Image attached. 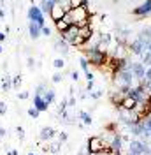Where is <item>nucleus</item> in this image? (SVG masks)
I'll return each instance as SVG.
<instances>
[{
	"label": "nucleus",
	"instance_id": "nucleus-1",
	"mask_svg": "<svg viewBox=\"0 0 151 155\" xmlns=\"http://www.w3.org/2000/svg\"><path fill=\"white\" fill-rule=\"evenodd\" d=\"M67 14L72 18V23H74L76 27H79V28L92 25V23H90V12H88V7H86V5H81V7H74V9L69 11Z\"/></svg>",
	"mask_w": 151,
	"mask_h": 155
},
{
	"label": "nucleus",
	"instance_id": "nucleus-2",
	"mask_svg": "<svg viewBox=\"0 0 151 155\" xmlns=\"http://www.w3.org/2000/svg\"><path fill=\"white\" fill-rule=\"evenodd\" d=\"M125 155H151V146L142 139H130Z\"/></svg>",
	"mask_w": 151,
	"mask_h": 155
},
{
	"label": "nucleus",
	"instance_id": "nucleus-3",
	"mask_svg": "<svg viewBox=\"0 0 151 155\" xmlns=\"http://www.w3.org/2000/svg\"><path fill=\"white\" fill-rule=\"evenodd\" d=\"M107 53L105 51H100V49L97 48H90V49H85V58L92 64V65H95V67H100V65H104L105 60H107Z\"/></svg>",
	"mask_w": 151,
	"mask_h": 155
},
{
	"label": "nucleus",
	"instance_id": "nucleus-4",
	"mask_svg": "<svg viewBox=\"0 0 151 155\" xmlns=\"http://www.w3.org/2000/svg\"><path fill=\"white\" fill-rule=\"evenodd\" d=\"M105 146H107V145H105V141L102 139V136H92V137L88 139V143H86V148H88L90 155L104 153Z\"/></svg>",
	"mask_w": 151,
	"mask_h": 155
},
{
	"label": "nucleus",
	"instance_id": "nucleus-5",
	"mask_svg": "<svg viewBox=\"0 0 151 155\" xmlns=\"http://www.w3.org/2000/svg\"><path fill=\"white\" fill-rule=\"evenodd\" d=\"M93 37V28H92V25H88V27H83V28H79V34H77V39H76L74 46H85L88 44L90 41Z\"/></svg>",
	"mask_w": 151,
	"mask_h": 155
},
{
	"label": "nucleus",
	"instance_id": "nucleus-6",
	"mask_svg": "<svg viewBox=\"0 0 151 155\" xmlns=\"http://www.w3.org/2000/svg\"><path fill=\"white\" fill-rule=\"evenodd\" d=\"M77 34H79V27H76V25H70V27H69L65 32H62L60 35H62V39L65 41L69 46H74L76 39H77Z\"/></svg>",
	"mask_w": 151,
	"mask_h": 155
},
{
	"label": "nucleus",
	"instance_id": "nucleus-7",
	"mask_svg": "<svg viewBox=\"0 0 151 155\" xmlns=\"http://www.w3.org/2000/svg\"><path fill=\"white\" fill-rule=\"evenodd\" d=\"M28 19H30V21H35V23H39L40 27H44V25H46L44 14H42L40 7H37V5H32V7L28 9Z\"/></svg>",
	"mask_w": 151,
	"mask_h": 155
},
{
	"label": "nucleus",
	"instance_id": "nucleus-8",
	"mask_svg": "<svg viewBox=\"0 0 151 155\" xmlns=\"http://www.w3.org/2000/svg\"><path fill=\"white\" fill-rule=\"evenodd\" d=\"M127 67L132 71V74L137 78L139 81H142V79H144V74H146V65H144L142 62H132V64H128Z\"/></svg>",
	"mask_w": 151,
	"mask_h": 155
},
{
	"label": "nucleus",
	"instance_id": "nucleus-9",
	"mask_svg": "<svg viewBox=\"0 0 151 155\" xmlns=\"http://www.w3.org/2000/svg\"><path fill=\"white\" fill-rule=\"evenodd\" d=\"M132 14L137 16V18H146L148 14H151V0H146V2H142L141 5H137L132 11Z\"/></svg>",
	"mask_w": 151,
	"mask_h": 155
},
{
	"label": "nucleus",
	"instance_id": "nucleus-10",
	"mask_svg": "<svg viewBox=\"0 0 151 155\" xmlns=\"http://www.w3.org/2000/svg\"><path fill=\"white\" fill-rule=\"evenodd\" d=\"M65 14H67V12H65L63 9H62V5H58L56 2H55V5L51 7V11H49V18L53 19L55 23H56V21H60V19L65 16Z\"/></svg>",
	"mask_w": 151,
	"mask_h": 155
},
{
	"label": "nucleus",
	"instance_id": "nucleus-11",
	"mask_svg": "<svg viewBox=\"0 0 151 155\" xmlns=\"http://www.w3.org/2000/svg\"><path fill=\"white\" fill-rule=\"evenodd\" d=\"M56 136V130L53 127H42L39 132V141H51Z\"/></svg>",
	"mask_w": 151,
	"mask_h": 155
},
{
	"label": "nucleus",
	"instance_id": "nucleus-12",
	"mask_svg": "<svg viewBox=\"0 0 151 155\" xmlns=\"http://www.w3.org/2000/svg\"><path fill=\"white\" fill-rule=\"evenodd\" d=\"M55 25H56V30L60 32V34H62V32H65V30L69 28L70 25H74V23H72V18H70L69 14H65V16L60 19V21H56Z\"/></svg>",
	"mask_w": 151,
	"mask_h": 155
},
{
	"label": "nucleus",
	"instance_id": "nucleus-13",
	"mask_svg": "<svg viewBox=\"0 0 151 155\" xmlns=\"http://www.w3.org/2000/svg\"><path fill=\"white\" fill-rule=\"evenodd\" d=\"M34 107H37L40 113H42V111H47V107H49V104H47L46 101L42 99V95L37 94V92H35V95H34Z\"/></svg>",
	"mask_w": 151,
	"mask_h": 155
},
{
	"label": "nucleus",
	"instance_id": "nucleus-14",
	"mask_svg": "<svg viewBox=\"0 0 151 155\" xmlns=\"http://www.w3.org/2000/svg\"><path fill=\"white\" fill-rule=\"evenodd\" d=\"M135 104H137V101H135L133 97L125 95L123 97V101H121V104H120V107H121V109H128V111H132L133 107H135Z\"/></svg>",
	"mask_w": 151,
	"mask_h": 155
},
{
	"label": "nucleus",
	"instance_id": "nucleus-15",
	"mask_svg": "<svg viewBox=\"0 0 151 155\" xmlns=\"http://www.w3.org/2000/svg\"><path fill=\"white\" fill-rule=\"evenodd\" d=\"M137 39L144 44V49H146L148 46H149V42H151V30H148V28L141 30V32H139V35H137Z\"/></svg>",
	"mask_w": 151,
	"mask_h": 155
},
{
	"label": "nucleus",
	"instance_id": "nucleus-16",
	"mask_svg": "<svg viewBox=\"0 0 151 155\" xmlns=\"http://www.w3.org/2000/svg\"><path fill=\"white\" fill-rule=\"evenodd\" d=\"M28 32L32 39H39L40 37V25L35 23V21H30L28 23Z\"/></svg>",
	"mask_w": 151,
	"mask_h": 155
},
{
	"label": "nucleus",
	"instance_id": "nucleus-17",
	"mask_svg": "<svg viewBox=\"0 0 151 155\" xmlns=\"http://www.w3.org/2000/svg\"><path fill=\"white\" fill-rule=\"evenodd\" d=\"M55 51L62 53V55H67V53H69V44H67V42H65L62 37H60L56 42H55Z\"/></svg>",
	"mask_w": 151,
	"mask_h": 155
},
{
	"label": "nucleus",
	"instance_id": "nucleus-18",
	"mask_svg": "<svg viewBox=\"0 0 151 155\" xmlns=\"http://www.w3.org/2000/svg\"><path fill=\"white\" fill-rule=\"evenodd\" d=\"M130 51H132L133 55H142V51H144V44H142L139 39H135V41H132V44H130Z\"/></svg>",
	"mask_w": 151,
	"mask_h": 155
},
{
	"label": "nucleus",
	"instance_id": "nucleus-19",
	"mask_svg": "<svg viewBox=\"0 0 151 155\" xmlns=\"http://www.w3.org/2000/svg\"><path fill=\"white\" fill-rule=\"evenodd\" d=\"M123 97H125V94L118 90V92H113V94L109 95V99H111V102H113V106L120 107V104H121V101H123Z\"/></svg>",
	"mask_w": 151,
	"mask_h": 155
},
{
	"label": "nucleus",
	"instance_id": "nucleus-20",
	"mask_svg": "<svg viewBox=\"0 0 151 155\" xmlns=\"http://www.w3.org/2000/svg\"><path fill=\"white\" fill-rule=\"evenodd\" d=\"M53 5H55V0H42V4H40V11H42V14H49V11H51Z\"/></svg>",
	"mask_w": 151,
	"mask_h": 155
},
{
	"label": "nucleus",
	"instance_id": "nucleus-21",
	"mask_svg": "<svg viewBox=\"0 0 151 155\" xmlns=\"http://www.w3.org/2000/svg\"><path fill=\"white\" fill-rule=\"evenodd\" d=\"M11 88H12V78L7 74V76H4V79H2V90L4 92H9Z\"/></svg>",
	"mask_w": 151,
	"mask_h": 155
},
{
	"label": "nucleus",
	"instance_id": "nucleus-22",
	"mask_svg": "<svg viewBox=\"0 0 151 155\" xmlns=\"http://www.w3.org/2000/svg\"><path fill=\"white\" fill-rule=\"evenodd\" d=\"M60 148H62V141H53V139H51V141H49V150H47V152H51V153H58V152H60Z\"/></svg>",
	"mask_w": 151,
	"mask_h": 155
},
{
	"label": "nucleus",
	"instance_id": "nucleus-23",
	"mask_svg": "<svg viewBox=\"0 0 151 155\" xmlns=\"http://www.w3.org/2000/svg\"><path fill=\"white\" fill-rule=\"evenodd\" d=\"M58 5H62V9L65 11V12H69V11L72 9V4H70V0H55Z\"/></svg>",
	"mask_w": 151,
	"mask_h": 155
},
{
	"label": "nucleus",
	"instance_id": "nucleus-24",
	"mask_svg": "<svg viewBox=\"0 0 151 155\" xmlns=\"http://www.w3.org/2000/svg\"><path fill=\"white\" fill-rule=\"evenodd\" d=\"M79 118L83 120L85 125H92V122H93V120H92V115H88L86 111H81V113H79Z\"/></svg>",
	"mask_w": 151,
	"mask_h": 155
},
{
	"label": "nucleus",
	"instance_id": "nucleus-25",
	"mask_svg": "<svg viewBox=\"0 0 151 155\" xmlns=\"http://www.w3.org/2000/svg\"><path fill=\"white\" fill-rule=\"evenodd\" d=\"M39 115H40V111H39L37 107H28V116L30 118H39Z\"/></svg>",
	"mask_w": 151,
	"mask_h": 155
},
{
	"label": "nucleus",
	"instance_id": "nucleus-26",
	"mask_svg": "<svg viewBox=\"0 0 151 155\" xmlns=\"http://www.w3.org/2000/svg\"><path fill=\"white\" fill-rule=\"evenodd\" d=\"M79 64H81V69L85 71V74H88V72H90V69H88V64H90V62H88V60L83 57L81 60H79Z\"/></svg>",
	"mask_w": 151,
	"mask_h": 155
},
{
	"label": "nucleus",
	"instance_id": "nucleus-27",
	"mask_svg": "<svg viewBox=\"0 0 151 155\" xmlns=\"http://www.w3.org/2000/svg\"><path fill=\"white\" fill-rule=\"evenodd\" d=\"M70 4H72V9L74 7H81V5H88L86 0H70Z\"/></svg>",
	"mask_w": 151,
	"mask_h": 155
},
{
	"label": "nucleus",
	"instance_id": "nucleus-28",
	"mask_svg": "<svg viewBox=\"0 0 151 155\" xmlns=\"http://www.w3.org/2000/svg\"><path fill=\"white\" fill-rule=\"evenodd\" d=\"M53 65H55V69H58V71H60V69H63V65H65V62H63L62 58H56V60L53 62Z\"/></svg>",
	"mask_w": 151,
	"mask_h": 155
},
{
	"label": "nucleus",
	"instance_id": "nucleus-29",
	"mask_svg": "<svg viewBox=\"0 0 151 155\" xmlns=\"http://www.w3.org/2000/svg\"><path fill=\"white\" fill-rule=\"evenodd\" d=\"M21 81H23V79H21L19 74H18V76H14V78H12V88H18L19 85H21Z\"/></svg>",
	"mask_w": 151,
	"mask_h": 155
},
{
	"label": "nucleus",
	"instance_id": "nucleus-30",
	"mask_svg": "<svg viewBox=\"0 0 151 155\" xmlns=\"http://www.w3.org/2000/svg\"><path fill=\"white\" fill-rule=\"evenodd\" d=\"M51 79H53V83H60V81L63 79V76H62V72H56V74L51 78Z\"/></svg>",
	"mask_w": 151,
	"mask_h": 155
},
{
	"label": "nucleus",
	"instance_id": "nucleus-31",
	"mask_svg": "<svg viewBox=\"0 0 151 155\" xmlns=\"http://www.w3.org/2000/svg\"><path fill=\"white\" fill-rule=\"evenodd\" d=\"M16 134H18L19 139H25V130H23V127H18V129H16Z\"/></svg>",
	"mask_w": 151,
	"mask_h": 155
},
{
	"label": "nucleus",
	"instance_id": "nucleus-32",
	"mask_svg": "<svg viewBox=\"0 0 151 155\" xmlns=\"http://www.w3.org/2000/svg\"><path fill=\"white\" fill-rule=\"evenodd\" d=\"M40 34H44V35H51V28L44 25V27H40Z\"/></svg>",
	"mask_w": 151,
	"mask_h": 155
},
{
	"label": "nucleus",
	"instance_id": "nucleus-33",
	"mask_svg": "<svg viewBox=\"0 0 151 155\" xmlns=\"http://www.w3.org/2000/svg\"><path fill=\"white\" fill-rule=\"evenodd\" d=\"M144 81H151V67H146V74H144Z\"/></svg>",
	"mask_w": 151,
	"mask_h": 155
},
{
	"label": "nucleus",
	"instance_id": "nucleus-34",
	"mask_svg": "<svg viewBox=\"0 0 151 155\" xmlns=\"http://www.w3.org/2000/svg\"><path fill=\"white\" fill-rule=\"evenodd\" d=\"M27 65H28V69H34L35 67V60L32 57H28V60H27Z\"/></svg>",
	"mask_w": 151,
	"mask_h": 155
},
{
	"label": "nucleus",
	"instance_id": "nucleus-35",
	"mask_svg": "<svg viewBox=\"0 0 151 155\" xmlns=\"http://www.w3.org/2000/svg\"><path fill=\"white\" fill-rule=\"evenodd\" d=\"M100 95H102V92H100V90H95V92H90V97H93V99H98Z\"/></svg>",
	"mask_w": 151,
	"mask_h": 155
},
{
	"label": "nucleus",
	"instance_id": "nucleus-36",
	"mask_svg": "<svg viewBox=\"0 0 151 155\" xmlns=\"http://www.w3.org/2000/svg\"><path fill=\"white\" fill-rule=\"evenodd\" d=\"M5 113H7V106L4 102H0V115H5Z\"/></svg>",
	"mask_w": 151,
	"mask_h": 155
},
{
	"label": "nucleus",
	"instance_id": "nucleus-37",
	"mask_svg": "<svg viewBox=\"0 0 151 155\" xmlns=\"http://www.w3.org/2000/svg\"><path fill=\"white\" fill-rule=\"evenodd\" d=\"M70 78H72V81H77V79H79V72H77V71H72V72H70Z\"/></svg>",
	"mask_w": 151,
	"mask_h": 155
},
{
	"label": "nucleus",
	"instance_id": "nucleus-38",
	"mask_svg": "<svg viewBox=\"0 0 151 155\" xmlns=\"http://www.w3.org/2000/svg\"><path fill=\"white\" fill-rule=\"evenodd\" d=\"M58 141H62V143L67 141V134H65V132H60V134H58Z\"/></svg>",
	"mask_w": 151,
	"mask_h": 155
},
{
	"label": "nucleus",
	"instance_id": "nucleus-39",
	"mask_svg": "<svg viewBox=\"0 0 151 155\" xmlns=\"http://www.w3.org/2000/svg\"><path fill=\"white\" fill-rule=\"evenodd\" d=\"M28 97H30L28 92H21V94H19V99H21V101H25V99H28Z\"/></svg>",
	"mask_w": 151,
	"mask_h": 155
},
{
	"label": "nucleus",
	"instance_id": "nucleus-40",
	"mask_svg": "<svg viewBox=\"0 0 151 155\" xmlns=\"http://www.w3.org/2000/svg\"><path fill=\"white\" fill-rule=\"evenodd\" d=\"M92 88H93V81H88V85H86V90H88V92H92Z\"/></svg>",
	"mask_w": 151,
	"mask_h": 155
},
{
	"label": "nucleus",
	"instance_id": "nucleus-41",
	"mask_svg": "<svg viewBox=\"0 0 151 155\" xmlns=\"http://www.w3.org/2000/svg\"><path fill=\"white\" fill-rule=\"evenodd\" d=\"M4 41H5V34H4V32H0V42H4Z\"/></svg>",
	"mask_w": 151,
	"mask_h": 155
},
{
	"label": "nucleus",
	"instance_id": "nucleus-42",
	"mask_svg": "<svg viewBox=\"0 0 151 155\" xmlns=\"http://www.w3.org/2000/svg\"><path fill=\"white\" fill-rule=\"evenodd\" d=\"M146 104H148V107H149V111H151V95L148 97V101H146Z\"/></svg>",
	"mask_w": 151,
	"mask_h": 155
},
{
	"label": "nucleus",
	"instance_id": "nucleus-43",
	"mask_svg": "<svg viewBox=\"0 0 151 155\" xmlns=\"http://www.w3.org/2000/svg\"><path fill=\"white\" fill-rule=\"evenodd\" d=\"M7 155H18V152H16V150H11V152H9Z\"/></svg>",
	"mask_w": 151,
	"mask_h": 155
},
{
	"label": "nucleus",
	"instance_id": "nucleus-44",
	"mask_svg": "<svg viewBox=\"0 0 151 155\" xmlns=\"http://www.w3.org/2000/svg\"><path fill=\"white\" fill-rule=\"evenodd\" d=\"M4 136H5V130H4V129H0V137H4Z\"/></svg>",
	"mask_w": 151,
	"mask_h": 155
},
{
	"label": "nucleus",
	"instance_id": "nucleus-45",
	"mask_svg": "<svg viewBox=\"0 0 151 155\" xmlns=\"http://www.w3.org/2000/svg\"><path fill=\"white\" fill-rule=\"evenodd\" d=\"M4 16H5V14H4V9L0 7V18H4Z\"/></svg>",
	"mask_w": 151,
	"mask_h": 155
},
{
	"label": "nucleus",
	"instance_id": "nucleus-46",
	"mask_svg": "<svg viewBox=\"0 0 151 155\" xmlns=\"http://www.w3.org/2000/svg\"><path fill=\"white\" fill-rule=\"evenodd\" d=\"M27 155H35V153H34V152H28V153H27Z\"/></svg>",
	"mask_w": 151,
	"mask_h": 155
},
{
	"label": "nucleus",
	"instance_id": "nucleus-47",
	"mask_svg": "<svg viewBox=\"0 0 151 155\" xmlns=\"http://www.w3.org/2000/svg\"><path fill=\"white\" fill-rule=\"evenodd\" d=\"M0 53H2V44H0Z\"/></svg>",
	"mask_w": 151,
	"mask_h": 155
}]
</instances>
